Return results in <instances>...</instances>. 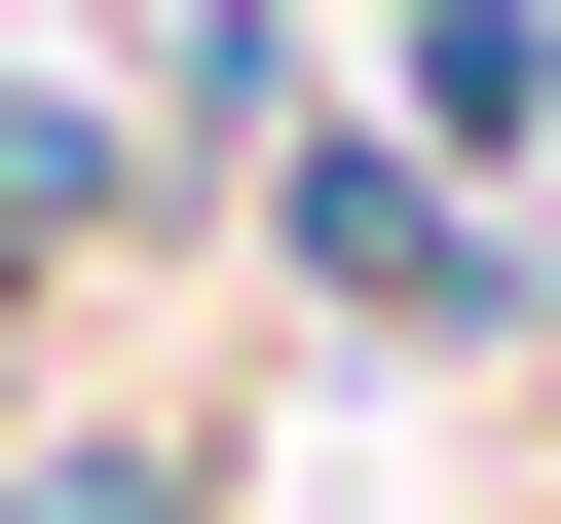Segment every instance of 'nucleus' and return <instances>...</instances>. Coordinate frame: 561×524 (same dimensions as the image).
Returning a JSON list of instances; mask_svg holds the SVG:
<instances>
[{
  "mask_svg": "<svg viewBox=\"0 0 561 524\" xmlns=\"http://www.w3.org/2000/svg\"><path fill=\"white\" fill-rule=\"evenodd\" d=\"M262 262H300L337 338H449V375H524V338H561V262H524L412 113H300V150H262Z\"/></svg>",
  "mask_w": 561,
  "mask_h": 524,
  "instance_id": "1",
  "label": "nucleus"
},
{
  "mask_svg": "<svg viewBox=\"0 0 561 524\" xmlns=\"http://www.w3.org/2000/svg\"><path fill=\"white\" fill-rule=\"evenodd\" d=\"M187 187V113H113V76H38V38H0V262H113Z\"/></svg>",
  "mask_w": 561,
  "mask_h": 524,
  "instance_id": "2",
  "label": "nucleus"
},
{
  "mask_svg": "<svg viewBox=\"0 0 561 524\" xmlns=\"http://www.w3.org/2000/svg\"><path fill=\"white\" fill-rule=\"evenodd\" d=\"M412 150H449V187L561 150V0H412Z\"/></svg>",
  "mask_w": 561,
  "mask_h": 524,
  "instance_id": "3",
  "label": "nucleus"
},
{
  "mask_svg": "<svg viewBox=\"0 0 561 524\" xmlns=\"http://www.w3.org/2000/svg\"><path fill=\"white\" fill-rule=\"evenodd\" d=\"M0 524H225L187 412H0Z\"/></svg>",
  "mask_w": 561,
  "mask_h": 524,
  "instance_id": "4",
  "label": "nucleus"
}]
</instances>
